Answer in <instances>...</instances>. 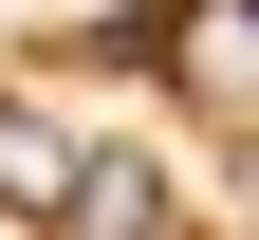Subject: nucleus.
<instances>
[{"instance_id":"nucleus-1","label":"nucleus","mask_w":259,"mask_h":240,"mask_svg":"<svg viewBox=\"0 0 259 240\" xmlns=\"http://www.w3.org/2000/svg\"><path fill=\"white\" fill-rule=\"evenodd\" d=\"M167 74H185L204 129H241V92H259V19H241V0H185V19H167Z\"/></svg>"},{"instance_id":"nucleus-2","label":"nucleus","mask_w":259,"mask_h":240,"mask_svg":"<svg viewBox=\"0 0 259 240\" xmlns=\"http://www.w3.org/2000/svg\"><path fill=\"white\" fill-rule=\"evenodd\" d=\"M74 129H56V111H19V92H0V203H19V222H56V203H74Z\"/></svg>"},{"instance_id":"nucleus-3","label":"nucleus","mask_w":259,"mask_h":240,"mask_svg":"<svg viewBox=\"0 0 259 240\" xmlns=\"http://www.w3.org/2000/svg\"><path fill=\"white\" fill-rule=\"evenodd\" d=\"M56 240H167V185H148V166H74Z\"/></svg>"}]
</instances>
